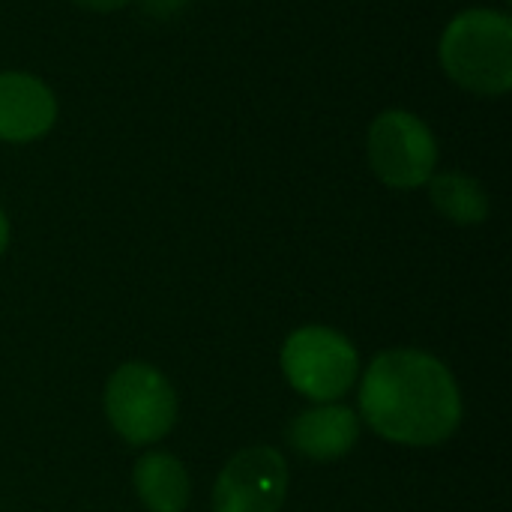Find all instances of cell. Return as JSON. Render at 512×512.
<instances>
[{
    "label": "cell",
    "instance_id": "3957f363",
    "mask_svg": "<svg viewBox=\"0 0 512 512\" xmlns=\"http://www.w3.org/2000/svg\"><path fill=\"white\" fill-rule=\"evenodd\" d=\"M111 426L135 447L165 438L177 420V396L168 378L147 363L120 366L105 387Z\"/></svg>",
    "mask_w": 512,
    "mask_h": 512
},
{
    "label": "cell",
    "instance_id": "9c48e42d",
    "mask_svg": "<svg viewBox=\"0 0 512 512\" xmlns=\"http://www.w3.org/2000/svg\"><path fill=\"white\" fill-rule=\"evenodd\" d=\"M132 483L147 510L183 512L189 504L186 468L168 453H147L144 459H138Z\"/></svg>",
    "mask_w": 512,
    "mask_h": 512
},
{
    "label": "cell",
    "instance_id": "7c38bea8",
    "mask_svg": "<svg viewBox=\"0 0 512 512\" xmlns=\"http://www.w3.org/2000/svg\"><path fill=\"white\" fill-rule=\"evenodd\" d=\"M75 3L93 12H114V9H123L129 0H75Z\"/></svg>",
    "mask_w": 512,
    "mask_h": 512
},
{
    "label": "cell",
    "instance_id": "5b68a950",
    "mask_svg": "<svg viewBox=\"0 0 512 512\" xmlns=\"http://www.w3.org/2000/svg\"><path fill=\"white\" fill-rule=\"evenodd\" d=\"M369 165L381 183L393 189H417L429 183L438 165V141L426 120L411 111L390 108L369 126Z\"/></svg>",
    "mask_w": 512,
    "mask_h": 512
},
{
    "label": "cell",
    "instance_id": "8992f818",
    "mask_svg": "<svg viewBox=\"0 0 512 512\" xmlns=\"http://www.w3.org/2000/svg\"><path fill=\"white\" fill-rule=\"evenodd\" d=\"M288 492V465L273 447H249L216 480V512H279Z\"/></svg>",
    "mask_w": 512,
    "mask_h": 512
},
{
    "label": "cell",
    "instance_id": "52a82bcc",
    "mask_svg": "<svg viewBox=\"0 0 512 512\" xmlns=\"http://www.w3.org/2000/svg\"><path fill=\"white\" fill-rule=\"evenodd\" d=\"M57 99L45 81L27 72H0V141L27 144L51 132Z\"/></svg>",
    "mask_w": 512,
    "mask_h": 512
},
{
    "label": "cell",
    "instance_id": "6da1fadb",
    "mask_svg": "<svg viewBox=\"0 0 512 512\" xmlns=\"http://www.w3.org/2000/svg\"><path fill=\"white\" fill-rule=\"evenodd\" d=\"M360 411L381 438L432 447L459 429L462 396L450 369L432 354L387 351L363 378Z\"/></svg>",
    "mask_w": 512,
    "mask_h": 512
},
{
    "label": "cell",
    "instance_id": "30bf717a",
    "mask_svg": "<svg viewBox=\"0 0 512 512\" xmlns=\"http://www.w3.org/2000/svg\"><path fill=\"white\" fill-rule=\"evenodd\" d=\"M429 195H432L435 210L456 225H480L489 216V195L474 177L462 171L432 174Z\"/></svg>",
    "mask_w": 512,
    "mask_h": 512
},
{
    "label": "cell",
    "instance_id": "ba28073f",
    "mask_svg": "<svg viewBox=\"0 0 512 512\" xmlns=\"http://www.w3.org/2000/svg\"><path fill=\"white\" fill-rule=\"evenodd\" d=\"M360 438V420L351 408L342 405H321L300 414L291 423V444L318 462H330L345 456Z\"/></svg>",
    "mask_w": 512,
    "mask_h": 512
},
{
    "label": "cell",
    "instance_id": "4fadbf2b",
    "mask_svg": "<svg viewBox=\"0 0 512 512\" xmlns=\"http://www.w3.org/2000/svg\"><path fill=\"white\" fill-rule=\"evenodd\" d=\"M6 246H9V219H6V213L0 210V255L6 252Z\"/></svg>",
    "mask_w": 512,
    "mask_h": 512
},
{
    "label": "cell",
    "instance_id": "277c9868",
    "mask_svg": "<svg viewBox=\"0 0 512 512\" xmlns=\"http://www.w3.org/2000/svg\"><path fill=\"white\" fill-rule=\"evenodd\" d=\"M282 369L294 390L315 402H336L357 381L360 357L354 345L327 327H303L282 348Z\"/></svg>",
    "mask_w": 512,
    "mask_h": 512
},
{
    "label": "cell",
    "instance_id": "8fae6325",
    "mask_svg": "<svg viewBox=\"0 0 512 512\" xmlns=\"http://www.w3.org/2000/svg\"><path fill=\"white\" fill-rule=\"evenodd\" d=\"M189 0H141V9L153 18H171L174 12H180Z\"/></svg>",
    "mask_w": 512,
    "mask_h": 512
},
{
    "label": "cell",
    "instance_id": "7a4b0ae2",
    "mask_svg": "<svg viewBox=\"0 0 512 512\" xmlns=\"http://www.w3.org/2000/svg\"><path fill=\"white\" fill-rule=\"evenodd\" d=\"M444 72L477 96H504L512 84V21L495 9L459 12L441 36Z\"/></svg>",
    "mask_w": 512,
    "mask_h": 512
}]
</instances>
